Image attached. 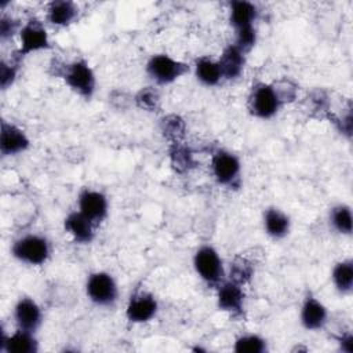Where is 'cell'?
Segmentation results:
<instances>
[{
    "instance_id": "obj_1",
    "label": "cell",
    "mask_w": 353,
    "mask_h": 353,
    "mask_svg": "<svg viewBox=\"0 0 353 353\" xmlns=\"http://www.w3.org/2000/svg\"><path fill=\"white\" fill-rule=\"evenodd\" d=\"M50 73L59 77L79 97L90 101L97 90V76L94 69L84 58L65 62L59 58H52L50 62Z\"/></svg>"
},
{
    "instance_id": "obj_2",
    "label": "cell",
    "mask_w": 353,
    "mask_h": 353,
    "mask_svg": "<svg viewBox=\"0 0 353 353\" xmlns=\"http://www.w3.org/2000/svg\"><path fill=\"white\" fill-rule=\"evenodd\" d=\"M11 255L21 263L41 266L51 256V243L43 234L28 233L12 243Z\"/></svg>"
},
{
    "instance_id": "obj_3",
    "label": "cell",
    "mask_w": 353,
    "mask_h": 353,
    "mask_svg": "<svg viewBox=\"0 0 353 353\" xmlns=\"http://www.w3.org/2000/svg\"><path fill=\"white\" fill-rule=\"evenodd\" d=\"M214 181L228 189H239L241 185V161L233 152L218 148L211 154L210 163Z\"/></svg>"
},
{
    "instance_id": "obj_4",
    "label": "cell",
    "mask_w": 353,
    "mask_h": 353,
    "mask_svg": "<svg viewBox=\"0 0 353 353\" xmlns=\"http://www.w3.org/2000/svg\"><path fill=\"white\" fill-rule=\"evenodd\" d=\"M193 268L196 274L208 285L216 288L226 280V269L223 261L211 244L200 245L193 255Z\"/></svg>"
},
{
    "instance_id": "obj_5",
    "label": "cell",
    "mask_w": 353,
    "mask_h": 353,
    "mask_svg": "<svg viewBox=\"0 0 353 353\" xmlns=\"http://www.w3.org/2000/svg\"><path fill=\"white\" fill-rule=\"evenodd\" d=\"M281 102L272 85V83L255 81L250 87L247 97V110L252 117L269 120L274 117L280 109Z\"/></svg>"
},
{
    "instance_id": "obj_6",
    "label": "cell",
    "mask_w": 353,
    "mask_h": 353,
    "mask_svg": "<svg viewBox=\"0 0 353 353\" xmlns=\"http://www.w3.org/2000/svg\"><path fill=\"white\" fill-rule=\"evenodd\" d=\"M146 74L157 85H168L189 73L190 68L186 62L172 58L168 54H153L145 66Z\"/></svg>"
},
{
    "instance_id": "obj_7",
    "label": "cell",
    "mask_w": 353,
    "mask_h": 353,
    "mask_svg": "<svg viewBox=\"0 0 353 353\" xmlns=\"http://www.w3.org/2000/svg\"><path fill=\"white\" fill-rule=\"evenodd\" d=\"M84 288L87 298L101 307H110L119 299V285L114 277L103 270L90 273Z\"/></svg>"
},
{
    "instance_id": "obj_8",
    "label": "cell",
    "mask_w": 353,
    "mask_h": 353,
    "mask_svg": "<svg viewBox=\"0 0 353 353\" xmlns=\"http://www.w3.org/2000/svg\"><path fill=\"white\" fill-rule=\"evenodd\" d=\"M18 36H19V47L18 50L14 51V55L21 61H23L25 57L33 52L51 48V41L44 28V23L36 18L28 19L22 25V29Z\"/></svg>"
},
{
    "instance_id": "obj_9",
    "label": "cell",
    "mask_w": 353,
    "mask_h": 353,
    "mask_svg": "<svg viewBox=\"0 0 353 353\" xmlns=\"http://www.w3.org/2000/svg\"><path fill=\"white\" fill-rule=\"evenodd\" d=\"M157 312V298L146 290H137L132 292L125 305V317L132 324L148 323L154 319Z\"/></svg>"
},
{
    "instance_id": "obj_10",
    "label": "cell",
    "mask_w": 353,
    "mask_h": 353,
    "mask_svg": "<svg viewBox=\"0 0 353 353\" xmlns=\"http://www.w3.org/2000/svg\"><path fill=\"white\" fill-rule=\"evenodd\" d=\"M215 290L218 309L226 312L233 319H241L245 310L244 287L226 279Z\"/></svg>"
},
{
    "instance_id": "obj_11",
    "label": "cell",
    "mask_w": 353,
    "mask_h": 353,
    "mask_svg": "<svg viewBox=\"0 0 353 353\" xmlns=\"http://www.w3.org/2000/svg\"><path fill=\"white\" fill-rule=\"evenodd\" d=\"M77 208L95 226H98L108 216L109 201H108V197L102 192L91 189V188H84L79 193Z\"/></svg>"
},
{
    "instance_id": "obj_12",
    "label": "cell",
    "mask_w": 353,
    "mask_h": 353,
    "mask_svg": "<svg viewBox=\"0 0 353 353\" xmlns=\"http://www.w3.org/2000/svg\"><path fill=\"white\" fill-rule=\"evenodd\" d=\"M299 321L307 331H320L328 323V309L317 296L307 292L301 305Z\"/></svg>"
},
{
    "instance_id": "obj_13",
    "label": "cell",
    "mask_w": 353,
    "mask_h": 353,
    "mask_svg": "<svg viewBox=\"0 0 353 353\" xmlns=\"http://www.w3.org/2000/svg\"><path fill=\"white\" fill-rule=\"evenodd\" d=\"M30 148L28 134L17 124L3 120L0 131V153L3 157L18 156Z\"/></svg>"
},
{
    "instance_id": "obj_14",
    "label": "cell",
    "mask_w": 353,
    "mask_h": 353,
    "mask_svg": "<svg viewBox=\"0 0 353 353\" xmlns=\"http://www.w3.org/2000/svg\"><path fill=\"white\" fill-rule=\"evenodd\" d=\"M12 317L17 328L37 332L43 324V312L39 303L30 296H21L12 310Z\"/></svg>"
},
{
    "instance_id": "obj_15",
    "label": "cell",
    "mask_w": 353,
    "mask_h": 353,
    "mask_svg": "<svg viewBox=\"0 0 353 353\" xmlns=\"http://www.w3.org/2000/svg\"><path fill=\"white\" fill-rule=\"evenodd\" d=\"M0 350L6 353H37L39 341L36 332L17 328L14 332H1Z\"/></svg>"
},
{
    "instance_id": "obj_16",
    "label": "cell",
    "mask_w": 353,
    "mask_h": 353,
    "mask_svg": "<svg viewBox=\"0 0 353 353\" xmlns=\"http://www.w3.org/2000/svg\"><path fill=\"white\" fill-rule=\"evenodd\" d=\"M223 76V80H237L247 65V54L236 44H229L223 48L216 59Z\"/></svg>"
},
{
    "instance_id": "obj_17",
    "label": "cell",
    "mask_w": 353,
    "mask_h": 353,
    "mask_svg": "<svg viewBox=\"0 0 353 353\" xmlns=\"http://www.w3.org/2000/svg\"><path fill=\"white\" fill-rule=\"evenodd\" d=\"M95 225L79 210L72 211L63 219V229L79 244H90L95 239Z\"/></svg>"
},
{
    "instance_id": "obj_18",
    "label": "cell",
    "mask_w": 353,
    "mask_h": 353,
    "mask_svg": "<svg viewBox=\"0 0 353 353\" xmlns=\"http://www.w3.org/2000/svg\"><path fill=\"white\" fill-rule=\"evenodd\" d=\"M79 6L70 0H54L47 4L46 19L51 26L66 28L79 18Z\"/></svg>"
},
{
    "instance_id": "obj_19",
    "label": "cell",
    "mask_w": 353,
    "mask_h": 353,
    "mask_svg": "<svg viewBox=\"0 0 353 353\" xmlns=\"http://www.w3.org/2000/svg\"><path fill=\"white\" fill-rule=\"evenodd\" d=\"M262 223L265 233L274 240L287 237L291 230V218L283 210L274 205L268 207L263 211Z\"/></svg>"
},
{
    "instance_id": "obj_20",
    "label": "cell",
    "mask_w": 353,
    "mask_h": 353,
    "mask_svg": "<svg viewBox=\"0 0 353 353\" xmlns=\"http://www.w3.org/2000/svg\"><path fill=\"white\" fill-rule=\"evenodd\" d=\"M229 22L233 29H240L245 26H255V22L259 17L258 7L245 0H233L229 1Z\"/></svg>"
},
{
    "instance_id": "obj_21",
    "label": "cell",
    "mask_w": 353,
    "mask_h": 353,
    "mask_svg": "<svg viewBox=\"0 0 353 353\" xmlns=\"http://www.w3.org/2000/svg\"><path fill=\"white\" fill-rule=\"evenodd\" d=\"M168 160L174 172L186 174L197 167L194 152L183 142L168 143Z\"/></svg>"
},
{
    "instance_id": "obj_22",
    "label": "cell",
    "mask_w": 353,
    "mask_h": 353,
    "mask_svg": "<svg viewBox=\"0 0 353 353\" xmlns=\"http://www.w3.org/2000/svg\"><path fill=\"white\" fill-rule=\"evenodd\" d=\"M193 72L196 80L205 87H216L223 80L218 61L210 57L196 58L193 63Z\"/></svg>"
},
{
    "instance_id": "obj_23",
    "label": "cell",
    "mask_w": 353,
    "mask_h": 353,
    "mask_svg": "<svg viewBox=\"0 0 353 353\" xmlns=\"http://www.w3.org/2000/svg\"><path fill=\"white\" fill-rule=\"evenodd\" d=\"M331 280L341 295H349L353 291V259L346 258L336 262L331 272Z\"/></svg>"
},
{
    "instance_id": "obj_24",
    "label": "cell",
    "mask_w": 353,
    "mask_h": 353,
    "mask_svg": "<svg viewBox=\"0 0 353 353\" xmlns=\"http://www.w3.org/2000/svg\"><path fill=\"white\" fill-rule=\"evenodd\" d=\"M159 130L161 135L168 141V143L183 142L186 135V121L176 113L164 114L159 120Z\"/></svg>"
},
{
    "instance_id": "obj_25",
    "label": "cell",
    "mask_w": 353,
    "mask_h": 353,
    "mask_svg": "<svg viewBox=\"0 0 353 353\" xmlns=\"http://www.w3.org/2000/svg\"><path fill=\"white\" fill-rule=\"evenodd\" d=\"M328 221L332 229L343 236H350L353 230V216L352 208L347 204H336L330 210Z\"/></svg>"
},
{
    "instance_id": "obj_26",
    "label": "cell",
    "mask_w": 353,
    "mask_h": 353,
    "mask_svg": "<svg viewBox=\"0 0 353 353\" xmlns=\"http://www.w3.org/2000/svg\"><path fill=\"white\" fill-rule=\"evenodd\" d=\"M254 273H255V266L248 258L236 256L229 265V269L226 272V279L244 287L251 281V279L254 277Z\"/></svg>"
},
{
    "instance_id": "obj_27",
    "label": "cell",
    "mask_w": 353,
    "mask_h": 353,
    "mask_svg": "<svg viewBox=\"0 0 353 353\" xmlns=\"http://www.w3.org/2000/svg\"><path fill=\"white\" fill-rule=\"evenodd\" d=\"M132 102L137 108L149 112V113H160L161 112V95L157 87L148 85L142 87L132 97Z\"/></svg>"
},
{
    "instance_id": "obj_28",
    "label": "cell",
    "mask_w": 353,
    "mask_h": 353,
    "mask_svg": "<svg viewBox=\"0 0 353 353\" xmlns=\"http://www.w3.org/2000/svg\"><path fill=\"white\" fill-rule=\"evenodd\" d=\"M233 350L236 353H265L268 342L258 334H243L234 339Z\"/></svg>"
},
{
    "instance_id": "obj_29",
    "label": "cell",
    "mask_w": 353,
    "mask_h": 353,
    "mask_svg": "<svg viewBox=\"0 0 353 353\" xmlns=\"http://www.w3.org/2000/svg\"><path fill=\"white\" fill-rule=\"evenodd\" d=\"M21 59H18L14 54L10 61L3 59L0 62V87L3 91L8 90L17 80L21 66Z\"/></svg>"
},
{
    "instance_id": "obj_30",
    "label": "cell",
    "mask_w": 353,
    "mask_h": 353,
    "mask_svg": "<svg viewBox=\"0 0 353 353\" xmlns=\"http://www.w3.org/2000/svg\"><path fill=\"white\" fill-rule=\"evenodd\" d=\"M272 85L284 106L285 103H292L298 97V84L290 77H281L279 80L272 81Z\"/></svg>"
},
{
    "instance_id": "obj_31",
    "label": "cell",
    "mask_w": 353,
    "mask_h": 353,
    "mask_svg": "<svg viewBox=\"0 0 353 353\" xmlns=\"http://www.w3.org/2000/svg\"><path fill=\"white\" fill-rule=\"evenodd\" d=\"M236 36H234V41L233 44H236L240 50H243L245 54H248L258 39V33H256V28L255 26H245V28H240L234 30Z\"/></svg>"
},
{
    "instance_id": "obj_32",
    "label": "cell",
    "mask_w": 353,
    "mask_h": 353,
    "mask_svg": "<svg viewBox=\"0 0 353 353\" xmlns=\"http://www.w3.org/2000/svg\"><path fill=\"white\" fill-rule=\"evenodd\" d=\"M306 103H307V108L310 106V110L316 114L320 113V114L327 116L330 113V99L324 90H320V88L313 90L307 95Z\"/></svg>"
},
{
    "instance_id": "obj_33",
    "label": "cell",
    "mask_w": 353,
    "mask_h": 353,
    "mask_svg": "<svg viewBox=\"0 0 353 353\" xmlns=\"http://www.w3.org/2000/svg\"><path fill=\"white\" fill-rule=\"evenodd\" d=\"M325 117L328 120H331V123L335 125V128L339 131V134H342L347 139H350V137H352V106L350 105L342 114H332L330 112Z\"/></svg>"
},
{
    "instance_id": "obj_34",
    "label": "cell",
    "mask_w": 353,
    "mask_h": 353,
    "mask_svg": "<svg viewBox=\"0 0 353 353\" xmlns=\"http://www.w3.org/2000/svg\"><path fill=\"white\" fill-rule=\"evenodd\" d=\"M22 25L19 19H15L11 15L3 14L0 17V40L1 41H7L10 39H12L15 34H19Z\"/></svg>"
},
{
    "instance_id": "obj_35",
    "label": "cell",
    "mask_w": 353,
    "mask_h": 353,
    "mask_svg": "<svg viewBox=\"0 0 353 353\" xmlns=\"http://www.w3.org/2000/svg\"><path fill=\"white\" fill-rule=\"evenodd\" d=\"M335 341L339 346V350L345 353H352L353 352V334L350 331L341 332L339 335L335 336Z\"/></svg>"
}]
</instances>
